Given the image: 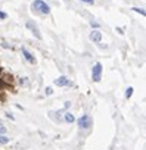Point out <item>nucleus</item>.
Returning a JSON list of instances; mask_svg holds the SVG:
<instances>
[{
	"mask_svg": "<svg viewBox=\"0 0 146 150\" xmlns=\"http://www.w3.org/2000/svg\"><path fill=\"white\" fill-rule=\"evenodd\" d=\"M33 9L38 13H43V15H47L50 12V8L46 2H43V0H36V2H33Z\"/></svg>",
	"mask_w": 146,
	"mask_h": 150,
	"instance_id": "f257e3e1",
	"label": "nucleus"
},
{
	"mask_svg": "<svg viewBox=\"0 0 146 150\" xmlns=\"http://www.w3.org/2000/svg\"><path fill=\"white\" fill-rule=\"evenodd\" d=\"M100 75H102V65L100 63H96L92 69V78L95 83H99L100 81Z\"/></svg>",
	"mask_w": 146,
	"mask_h": 150,
	"instance_id": "f03ea898",
	"label": "nucleus"
},
{
	"mask_svg": "<svg viewBox=\"0 0 146 150\" xmlns=\"http://www.w3.org/2000/svg\"><path fill=\"white\" fill-rule=\"evenodd\" d=\"M78 125H80L81 128H89V127L92 125V118H90L89 115H83V116L78 119Z\"/></svg>",
	"mask_w": 146,
	"mask_h": 150,
	"instance_id": "7ed1b4c3",
	"label": "nucleus"
},
{
	"mask_svg": "<svg viewBox=\"0 0 146 150\" xmlns=\"http://www.w3.org/2000/svg\"><path fill=\"white\" fill-rule=\"evenodd\" d=\"M27 27L33 31V34H34L37 38H41V34H40V31H38V28H37V25H36V24H33L31 21H28V22H27Z\"/></svg>",
	"mask_w": 146,
	"mask_h": 150,
	"instance_id": "20e7f679",
	"label": "nucleus"
},
{
	"mask_svg": "<svg viewBox=\"0 0 146 150\" xmlns=\"http://www.w3.org/2000/svg\"><path fill=\"white\" fill-rule=\"evenodd\" d=\"M55 86H58V87H66V86H69V80L66 77H59L58 80H55Z\"/></svg>",
	"mask_w": 146,
	"mask_h": 150,
	"instance_id": "39448f33",
	"label": "nucleus"
},
{
	"mask_svg": "<svg viewBox=\"0 0 146 150\" xmlns=\"http://www.w3.org/2000/svg\"><path fill=\"white\" fill-rule=\"evenodd\" d=\"M90 40L99 43V41L102 40V33H100V31H93V33L90 34Z\"/></svg>",
	"mask_w": 146,
	"mask_h": 150,
	"instance_id": "423d86ee",
	"label": "nucleus"
},
{
	"mask_svg": "<svg viewBox=\"0 0 146 150\" xmlns=\"http://www.w3.org/2000/svg\"><path fill=\"white\" fill-rule=\"evenodd\" d=\"M22 54L25 56V59H27V60H28L30 63H34V62H36L34 56H33V54H31V53H30V52H28L27 49H22Z\"/></svg>",
	"mask_w": 146,
	"mask_h": 150,
	"instance_id": "0eeeda50",
	"label": "nucleus"
},
{
	"mask_svg": "<svg viewBox=\"0 0 146 150\" xmlns=\"http://www.w3.org/2000/svg\"><path fill=\"white\" fill-rule=\"evenodd\" d=\"M65 121H66V122H74L75 118H74V115H72V113L68 112V113H65Z\"/></svg>",
	"mask_w": 146,
	"mask_h": 150,
	"instance_id": "6e6552de",
	"label": "nucleus"
},
{
	"mask_svg": "<svg viewBox=\"0 0 146 150\" xmlns=\"http://www.w3.org/2000/svg\"><path fill=\"white\" fill-rule=\"evenodd\" d=\"M0 143H2V144H8V143H9V137H6V135H0Z\"/></svg>",
	"mask_w": 146,
	"mask_h": 150,
	"instance_id": "1a4fd4ad",
	"label": "nucleus"
},
{
	"mask_svg": "<svg viewBox=\"0 0 146 150\" xmlns=\"http://www.w3.org/2000/svg\"><path fill=\"white\" fill-rule=\"evenodd\" d=\"M131 94H133V87H128V88L125 90V97H127V99H130V97H131Z\"/></svg>",
	"mask_w": 146,
	"mask_h": 150,
	"instance_id": "9d476101",
	"label": "nucleus"
},
{
	"mask_svg": "<svg viewBox=\"0 0 146 150\" xmlns=\"http://www.w3.org/2000/svg\"><path fill=\"white\" fill-rule=\"evenodd\" d=\"M133 11H136V12H139L140 15H145V11H143V9H140V8H133Z\"/></svg>",
	"mask_w": 146,
	"mask_h": 150,
	"instance_id": "9b49d317",
	"label": "nucleus"
},
{
	"mask_svg": "<svg viewBox=\"0 0 146 150\" xmlns=\"http://www.w3.org/2000/svg\"><path fill=\"white\" fill-rule=\"evenodd\" d=\"M5 131H6V128L3 127V124H2V122H0V134H3Z\"/></svg>",
	"mask_w": 146,
	"mask_h": 150,
	"instance_id": "f8f14e48",
	"label": "nucleus"
},
{
	"mask_svg": "<svg viewBox=\"0 0 146 150\" xmlns=\"http://www.w3.org/2000/svg\"><path fill=\"white\" fill-rule=\"evenodd\" d=\"M44 91H46V94H47V96H50V94H52V93H53V91H52V88H50V87H47V88H46V90H44Z\"/></svg>",
	"mask_w": 146,
	"mask_h": 150,
	"instance_id": "ddd939ff",
	"label": "nucleus"
},
{
	"mask_svg": "<svg viewBox=\"0 0 146 150\" xmlns=\"http://www.w3.org/2000/svg\"><path fill=\"white\" fill-rule=\"evenodd\" d=\"M6 18V13L5 12H0V19H5Z\"/></svg>",
	"mask_w": 146,
	"mask_h": 150,
	"instance_id": "4468645a",
	"label": "nucleus"
},
{
	"mask_svg": "<svg viewBox=\"0 0 146 150\" xmlns=\"http://www.w3.org/2000/svg\"><path fill=\"white\" fill-rule=\"evenodd\" d=\"M81 2H84V3H87V5H92L93 0H81Z\"/></svg>",
	"mask_w": 146,
	"mask_h": 150,
	"instance_id": "2eb2a0df",
	"label": "nucleus"
}]
</instances>
